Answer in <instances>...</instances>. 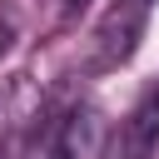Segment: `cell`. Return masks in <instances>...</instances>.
I'll list each match as a JSON object with an SVG mask.
<instances>
[{
	"label": "cell",
	"instance_id": "obj_1",
	"mask_svg": "<svg viewBox=\"0 0 159 159\" xmlns=\"http://www.w3.org/2000/svg\"><path fill=\"white\" fill-rule=\"evenodd\" d=\"M144 20H149V0H119L109 15H104V25H99V50H94V65L99 70H109V65H119V60H129L134 55V40L144 35Z\"/></svg>",
	"mask_w": 159,
	"mask_h": 159
},
{
	"label": "cell",
	"instance_id": "obj_2",
	"mask_svg": "<svg viewBox=\"0 0 159 159\" xmlns=\"http://www.w3.org/2000/svg\"><path fill=\"white\" fill-rule=\"evenodd\" d=\"M104 149H109V119L94 104H75L60 124L55 159H104Z\"/></svg>",
	"mask_w": 159,
	"mask_h": 159
},
{
	"label": "cell",
	"instance_id": "obj_3",
	"mask_svg": "<svg viewBox=\"0 0 159 159\" xmlns=\"http://www.w3.org/2000/svg\"><path fill=\"white\" fill-rule=\"evenodd\" d=\"M154 149H159V94H149L124 129V159H149Z\"/></svg>",
	"mask_w": 159,
	"mask_h": 159
},
{
	"label": "cell",
	"instance_id": "obj_4",
	"mask_svg": "<svg viewBox=\"0 0 159 159\" xmlns=\"http://www.w3.org/2000/svg\"><path fill=\"white\" fill-rule=\"evenodd\" d=\"M70 5H84V0H70Z\"/></svg>",
	"mask_w": 159,
	"mask_h": 159
}]
</instances>
